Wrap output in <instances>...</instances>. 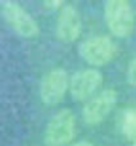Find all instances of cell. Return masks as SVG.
Returning a JSON list of instances; mask_svg holds the SVG:
<instances>
[{"label":"cell","mask_w":136,"mask_h":146,"mask_svg":"<svg viewBox=\"0 0 136 146\" xmlns=\"http://www.w3.org/2000/svg\"><path fill=\"white\" fill-rule=\"evenodd\" d=\"M0 10H2L3 19L8 23V26L18 35L26 37V39H32V37L38 35L40 29H38L37 21L19 3L11 2V0H7V2H3V3L0 5Z\"/></svg>","instance_id":"4"},{"label":"cell","mask_w":136,"mask_h":146,"mask_svg":"<svg viewBox=\"0 0 136 146\" xmlns=\"http://www.w3.org/2000/svg\"><path fill=\"white\" fill-rule=\"evenodd\" d=\"M69 90V76L66 69L55 68L48 71L40 80L38 95L45 104L55 106L64 98L66 92Z\"/></svg>","instance_id":"5"},{"label":"cell","mask_w":136,"mask_h":146,"mask_svg":"<svg viewBox=\"0 0 136 146\" xmlns=\"http://www.w3.org/2000/svg\"><path fill=\"white\" fill-rule=\"evenodd\" d=\"M43 5H45L47 8H50V10H58V8L61 10L64 7V2H61V0H47Z\"/></svg>","instance_id":"11"},{"label":"cell","mask_w":136,"mask_h":146,"mask_svg":"<svg viewBox=\"0 0 136 146\" xmlns=\"http://www.w3.org/2000/svg\"><path fill=\"white\" fill-rule=\"evenodd\" d=\"M127 80H128V84H131L133 87H136V56L131 60V63L128 64V69H127Z\"/></svg>","instance_id":"10"},{"label":"cell","mask_w":136,"mask_h":146,"mask_svg":"<svg viewBox=\"0 0 136 146\" xmlns=\"http://www.w3.org/2000/svg\"><path fill=\"white\" fill-rule=\"evenodd\" d=\"M82 19L74 5H64L59 10L56 21V34L63 42L72 43L80 37Z\"/></svg>","instance_id":"8"},{"label":"cell","mask_w":136,"mask_h":146,"mask_svg":"<svg viewBox=\"0 0 136 146\" xmlns=\"http://www.w3.org/2000/svg\"><path fill=\"white\" fill-rule=\"evenodd\" d=\"M104 21L111 34L127 39L135 31V13L127 0H107L104 3Z\"/></svg>","instance_id":"1"},{"label":"cell","mask_w":136,"mask_h":146,"mask_svg":"<svg viewBox=\"0 0 136 146\" xmlns=\"http://www.w3.org/2000/svg\"><path fill=\"white\" fill-rule=\"evenodd\" d=\"M122 133L127 140L135 143L136 141V109L130 108L123 112L122 116V124H120Z\"/></svg>","instance_id":"9"},{"label":"cell","mask_w":136,"mask_h":146,"mask_svg":"<svg viewBox=\"0 0 136 146\" xmlns=\"http://www.w3.org/2000/svg\"><path fill=\"white\" fill-rule=\"evenodd\" d=\"M131 146H136V141H135V143H133V145H131Z\"/></svg>","instance_id":"13"},{"label":"cell","mask_w":136,"mask_h":146,"mask_svg":"<svg viewBox=\"0 0 136 146\" xmlns=\"http://www.w3.org/2000/svg\"><path fill=\"white\" fill-rule=\"evenodd\" d=\"M79 53L85 63L99 68L114 60V56L117 55V45L107 35H93L79 45Z\"/></svg>","instance_id":"3"},{"label":"cell","mask_w":136,"mask_h":146,"mask_svg":"<svg viewBox=\"0 0 136 146\" xmlns=\"http://www.w3.org/2000/svg\"><path fill=\"white\" fill-rule=\"evenodd\" d=\"M102 82V74L96 68L82 69L69 79V92L77 101H88Z\"/></svg>","instance_id":"7"},{"label":"cell","mask_w":136,"mask_h":146,"mask_svg":"<svg viewBox=\"0 0 136 146\" xmlns=\"http://www.w3.org/2000/svg\"><path fill=\"white\" fill-rule=\"evenodd\" d=\"M117 98H119V95L114 88H106V90L99 92L98 95H94L93 98H90L83 104V111H82L85 124L88 125L101 124L115 108Z\"/></svg>","instance_id":"6"},{"label":"cell","mask_w":136,"mask_h":146,"mask_svg":"<svg viewBox=\"0 0 136 146\" xmlns=\"http://www.w3.org/2000/svg\"><path fill=\"white\" fill-rule=\"evenodd\" d=\"M67 146H94V145L93 143H90V141H86V140H82V141L71 143V145H67Z\"/></svg>","instance_id":"12"},{"label":"cell","mask_w":136,"mask_h":146,"mask_svg":"<svg viewBox=\"0 0 136 146\" xmlns=\"http://www.w3.org/2000/svg\"><path fill=\"white\" fill-rule=\"evenodd\" d=\"M75 135V116L71 109H61L48 120L43 141L47 146H67Z\"/></svg>","instance_id":"2"}]
</instances>
